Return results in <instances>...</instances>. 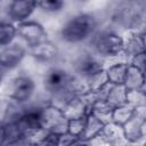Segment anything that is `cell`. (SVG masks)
<instances>
[{
  "instance_id": "6da1fadb",
  "label": "cell",
  "mask_w": 146,
  "mask_h": 146,
  "mask_svg": "<svg viewBox=\"0 0 146 146\" xmlns=\"http://www.w3.org/2000/svg\"><path fill=\"white\" fill-rule=\"evenodd\" d=\"M91 29H92V23L90 22L89 17L81 16V17H78L75 21L71 22L66 26L63 33L66 39L76 41V40L83 39Z\"/></svg>"
},
{
  "instance_id": "5b68a950",
  "label": "cell",
  "mask_w": 146,
  "mask_h": 146,
  "mask_svg": "<svg viewBox=\"0 0 146 146\" xmlns=\"http://www.w3.org/2000/svg\"><path fill=\"white\" fill-rule=\"evenodd\" d=\"M42 6H43L44 8H49V9H56L57 7H59V6H60V3H59V2H50V1H48V2L42 3Z\"/></svg>"
},
{
  "instance_id": "3957f363",
  "label": "cell",
  "mask_w": 146,
  "mask_h": 146,
  "mask_svg": "<svg viewBox=\"0 0 146 146\" xmlns=\"http://www.w3.org/2000/svg\"><path fill=\"white\" fill-rule=\"evenodd\" d=\"M80 72L86 74V75H90V74H95L97 72L100 71V66L98 63L94 62V60H83L80 64Z\"/></svg>"
},
{
  "instance_id": "7a4b0ae2",
  "label": "cell",
  "mask_w": 146,
  "mask_h": 146,
  "mask_svg": "<svg viewBox=\"0 0 146 146\" xmlns=\"http://www.w3.org/2000/svg\"><path fill=\"white\" fill-rule=\"evenodd\" d=\"M67 76L65 74V72L59 71V70H54L51 72H49L47 79H46V86L49 90H58L60 88H63L66 83Z\"/></svg>"
},
{
  "instance_id": "277c9868",
  "label": "cell",
  "mask_w": 146,
  "mask_h": 146,
  "mask_svg": "<svg viewBox=\"0 0 146 146\" xmlns=\"http://www.w3.org/2000/svg\"><path fill=\"white\" fill-rule=\"evenodd\" d=\"M31 89H32V86H31V82L29 80H19L18 88L16 91V94H17L16 97L17 98H25L31 92Z\"/></svg>"
}]
</instances>
